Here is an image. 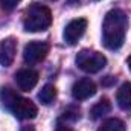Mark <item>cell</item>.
<instances>
[{
	"mask_svg": "<svg viewBox=\"0 0 131 131\" xmlns=\"http://www.w3.org/2000/svg\"><path fill=\"white\" fill-rule=\"evenodd\" d=\"M128 29V17L121 9H111L107 12L102 21V43L110 50H117L125 41Z\"/></svg>",
	"mask_w": 131,
	"mask_h": 131,
	"instance_id": "cell-1",
	"label": "cell"
},
{
	"mask_svg": "<svg viewBox=\"0 0 131 131\" xmlns=\"http://www.w3.org/2000/svg\"><path fill=\"white\" fill-rule=\"evenodd\" d=\"M0 99L2 104L12 111V114L20 119V121H26V119H34L38 113L37 105L34 104L31 99L21 98L18 96L14 90H11L9 87H3L0 90Z\"/></svg>",
	"mask_w": 131,
	"mask_h": 131,
	"instance_id": "cell-2",
	"label": "cell"
},
{
	"mask_svg": "<svg viewBox=\"0 0 131 131\" xmlns=\"http://www.w3.org/2000/svg\"><path fill=\"white\" fill-rule=\"evenodd\" d=\"M52 25V12L41 3H32L25 12L23 26L28 32H41Z\"/></svg>",
	"mask_w": 131,
	"mask_h": 131,
	"instance_id": "cell-3",
	"label": "cell"
},
{
	"mask_svg": "<svg viewBox=\"0 0 131 131\" xmlns=\"http://www.w3.org/2000/svg\"><path fill=\"white\" fill-rule=\"evenodd\" d=\"M75 63L78 69H81L85 73H98L107 66V58L101 52L84 49L76 55Z\"/></svg>",
	"mask_w": 131,
	"mask_h": 131,
	"instance_id": "cell-4",
	"label": "cell"
},
{
	"mask_svg": "<svg viewBox=\"0 0 131 131\" xmlns=\"http://www.w3.org/2000/svg\"><path fill=\"white\" fill-rule=\"evenodd\" d=\"M49 53V44L44 41H29L23 50V60L28 64H37Z\"/></svg>",
	"mask_w": 131,
	"mask_h": 131,
	"instance_id": "cell-5",
	"label": "cell"
},
{
	"mask_svg": "<svg viewBox=\"0 0 131 131\" xmlns=\"http://www.w3.org/2000/svg\"><path fill=\"white\" fill-rule=\"evenodd\" d=\"M85 29H87V20H85V18L72 20V21L64 28V32H63L64 41L67 43V44H70V46L76 44L78 40L84 35Z\"/></svg>",
	"mask_w": 131,
	"mask_h": 131,
	"instance_id": "cell-6",
	"label": "cell"
},
{
	"mask_svg": "<svg viewBox=\"0 0 131 131\" xmlns=\"http://www.w3.org/2000/svg\"><path fill=\"white\" fill-rule=\"evenodd\" d=\"M96 93V84L90 78L78 79L72 87V96L76 101H85Z\"/></svg>",
	"mask_w": 131,
	"mask_h": 131,
	"instance_id": "cell-7",
	"label": "cell"
},
{
	"mask_svg": "<svg viewBox=\"0 0 131 131\" xmlns=\"http://www.w3.org/2000/svg\"><path fill=\"white\" fill-rule=\"evenodd\" d=\"M15 82L20 90L31 92L38 82V72L34 69H21L15 73Z\"/></svg>",
	"mask_w": 131,
	"mask_h": 131,
	"instance_id": "cell-8",
	"label": "cell"
},
{
	"mask_svg": "<svg viewBox=\"0 0 131 131\" xmlns=\"http://www.w3.org/2000/svg\"><path fill=\"white\" fill-rule=\"evenodd\" d=\"M17 52V41L14 38H6L0 43V66L9 67L14 63Z\"/></svg>",
	"mask_w": 131,
	"mask_h": 131,
	"instance_id": "cell-9",
	"label": "cell"
},
{
	"mask_svg": "<svg viewBox=\"0 0 131 131\" xmlns=\"http://www.w3.org/2000/svg\"><path fill=\"white\" fill-rule=\"evenodd\" d=\"M117 105L122 110H131V82H124L116 93Z\"/></svg>",
	"mask_w": 131,
	"mask_h": 131,
	"instance_id": "cell-10",
	"label": "cell"
},
{
	"mask_svg": "<svg viewBox=\"0 0 131 131\" xmlns=\"http://www.w3.org/2000/svg\"><path fill=\"white\" fill-rule=\"evenodd\" d=\"M110 110H111V102L107 98H102L99 102H96V104L92 107V110H90V117H92L93 121L101 119L102 116L108 114Z\"/></svg>",
	"mask_w": 131,
	"mask_h": 131,
	"instance_id": "cell-11",
	"label": "cell"
},
{
	"mask_svg": "<svg viewBox=\"0 0 131 131\" xmlns=\"http://www.w3.org/2000/svg\"><path fill=\"white\" fill-rule=\"evenodd\" d=\"M55 98H57V89H55L52 84H46V85L40 90V93H38V99H40V102H41L43 105L52 104Z\"/></svg>",
	"mask_w": 131,
	"mask_h": 131,
	"instance_id": "cell-12",
	"label": "cell"
},
{
	"mask_svg": "<svg viewBox=\"0 0 131 131\" xmlns=\"http://www.w3.org/2000/svg\"><path fill=\"white\" fill-rule=\"evenodd\" d=\"M98 131H127V127L121 119L111 117V119H107L105 122H102Z\"/></svg>",
	"mask_w": 131,
	"mask_h": 131,
	"instance_id": "cell-13",
	"label": "cell"
},
{
	"mask_svg": "<svg viewBox=\"0 0 131 131\" xmlns=\"http://www.w3.org/2000/svg\"><path fill=\"white\" fill-rule=\"evenodd\" d=\"M21 0H0V5L5 11H12Z\"/></svg>",
	"mask_w": 131,
	"mask_h": 131,
	"instance_id": "cell-14",
	"label": "cell"
},
{
	"mask_svg": "<svg viewBox=\"0 0 131 131\" xmlns=\"http://www.w3.org/2000/svg\"><path fill=\"white\" fill-rule=\"evenodd\" d=\"M69 116H70L69 113H66V111L63 113V117H64V119H66V117H69ZM76 119H79V113H75V116H73V119H72V121H76Z\"/></svg>",
	"mask_w": 131,
	"mask_h": 131,
	"instance_id": "cell-15",
	"label": "cell"
},
{
	"mask_svg": "<svg viewBox=\"0 0 131 131\" xmlns=\"http://www.w3.org/2000/svg\"><path fill=\"white\" fill-rule=\"evenodd\" d=\"M20 131H35V128H34L32 125H25V127H21Z\"/></svg>",
	"mask_w": 131,
	"mask_h": 131,
	"instance_id": "cell-16",
	"label": "cell"
},
{
	"mask_svg": "<svg viewBox=\"0 0 131 131\" xmlns=\"http://www.w3.org/2000/svg\"><path fill=\"white\" fill-rule=\"evenodd\" d=\"M57 131H73V130H70V128H66V127H61V128H58Z\"/></svg>",
	"mask_w": 131,
	"mask_h": 131,
	"instance_id": "cell-17",
	"label": "cell"
},
{
	"mask_svg": "<svg viewBox=\"0 0 131 131\" xmlns=\"http://www.w3.org/2000/svg\"><path fill=\"white\" fill-rule=\"evenodd\" d=\"M127 64H128V67H130V70H131V55L128 57V60H127Z\"/></svg>",
	"mask_w": 131,
	"mask_h": 131,
	"instance_id": "cell-18",
	"label": "cell"
}]
</instances>
